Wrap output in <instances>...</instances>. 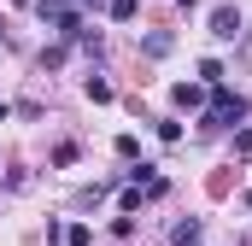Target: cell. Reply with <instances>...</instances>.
Returning <instances> with one entry per match:
<instances>
[{
  "instance_id": "6da1fadb",
  "label": "cell",
  "mask_w": 252,
  "mask_h": 246,
  "mask_svg": "<svg viewBox=\"0 0 252 246\" xmlns=\"http://www.w3.org/2000/svg\"><path fill=\"white\" fill-rule=\"evenodd\" d=\"M229 123H247V100H241V94H229V88H211L205 129H229Z\"/></svg>"
},
{
  "instance_id": "7a4b0ae2",
  "label": "cell",
  "mask_w": 252,
  "mask_h": 246,
  "mask_svg": "<svg viewBox=\"0 0 252 246\" xmlns=\"http://www.w3.org/2000/svg\"><path fill=\"white\" fill-rule=\"evenodd\" d=\"M211 35H217V41H235V35H241V12H235V6H217V12H211Z\"/></svg>"
},
{
  "instance_id": "3957f363",
  "label": "cell",
  "mask_w": 252,
  "mask_h": 246,
  "mask_svg": "<svg viewBox=\"0 0 252 246\" xmlns=\"http://www.w3.org/2000/svg\"><path fill=\"white\" fill-rule=\"evenodd\" d=\"M170 100H176L182 112H193V106H205V82H176V88H170Z\"/></svg>"
},
{
  "instance_id": "277c9868",
  "label": "cell",
  "mask_w": 252,
  "mask_h": 246,
  "mask_svg": "<svg viewBox=\"0 0 252 246\" xmlns=\"http://www.w3.org/2000/svg\"><path fill=\"white\" fill-rule=\"evenodd\" d=\"M170 246H199V223H176V229H170Z\"/></svg>"
},
{
  "instance_id": "5b68a950",
  "label": "cell",
  "mask_w": 252,
  "mask_h": 246,
  "mask_svg": "<svg viewBox=\"0 0 252 246\" xmlns=\"http://www.w3.org/2000/svg\"><path fill=\"white\" fill-rule=\"evenodd\" d=\"M141 47H147V53H153V59H164V53H170V47H176V41H170V35H164V30H153V35H147V41H141Z\"/></svg>"
},
{
  "instance_id": "8992f818",
  "label": "cell",
  "mask_w": 252,
  "mask_h": 246,
  "mask_svg": "<svg viewBox=\"0 0 252 246\" xmlns=\"http://www.w3.org/2000/svg\"><path fill=\"white\" fill-rule=\"evenodd\" d=\"M88 100L106 106V100H112V82H106V76H88Z\"/></svg>"
},
{
  "instance_id": "52a82bcc",
  "label": "cell",
  "mask_w": 252,
  "mask_h": 246,
  "mask_svg": "<svg viewBox=\"0 0 252 246\" xmlns=\"http://www.w3.org/2000/svg\"><path fill=\"white\" fill-rule=\"evenodd\" d=\"M199 82H205V88H223V64L205 59V64H199Z\"/></svg>"
},
{
  "instance_id": "ba28073f",
  "label": "cell",
  "mask_w": 252,
  "mask_h": 246,
  "mask_svg": "<svg viewBox=\"0 0 252 246\" xmlns=\"http://www.w3.org/2000/svg\"><path fill=\"white\" fill-rule=\"evenodd\" d=\"M94 241V235H88V223H70V229H64V246H88Z\"/></svg>"
},
{
  "instance_id": "9c48e42d",
  "label": "cell",
  "mask_w": 252,
  "mask_h": 246,
  "mask_svg": "<svg viewBox=\"0 0 252 246\" xmlns=\"http://www.w3.org/2000/svg\"><path fill=\"white\" fill-rule=\"evenodd\" d=\"M135 6H141V0H112V6H106V12H112V18H118V24H129V18H135Z\"/></svg>"
},
{
  "instance_id": "30bf717a",
  "label": "cell",
  "mask_w": 252,
  "mask_h": 246,
  "mask_svg": "<svg viewBox=\"0 0 252 246\" xmlns=\"http://www.w3.org/2000/svg\"><path fill=\"white\" fill-rule=\"evenodd\" d=\"M182 6H193V0H182Z\"/></svg>"
}]
</instances>
